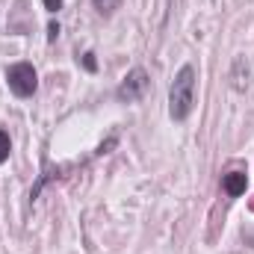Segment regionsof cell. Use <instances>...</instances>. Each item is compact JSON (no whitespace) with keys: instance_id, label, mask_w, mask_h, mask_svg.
Segmentation results:
<instances>
[{"instance_id":"4","label":"cell","mask_w":254,"mask_h":254,"mask_svg":"<svg viewBox=\"0 0 254 254\" xmlns=\"http://www.w3.org/2000/svg\"><path fill=\"white\" fill-rule=\"evenodd\" d=\"M249 187V178H246V172H228L225 178H222V190L228 192L231 198H240L243 192Z\"/></svg>"},{"instance_id":"8","label":"cell","mask_w":254,"mask_h":254,"mask_svg":"<svg viewBox=\"0 0 254 254\" xmlns=\"http://www.w3.org/2000/svg\"><path fill=\"white\" fill-rule=\"evenodd\" d=\"M42 3H45L48 12H60V9H63V0H42Z\"/></svg>"},{"instance_id":"1","label":"cell","mask_w":254,"mask_h":254,"mask_svg":"<svg viewBox=\"0 0 254 254\" xmlns=\"http://www.w3.org/2000/svg\"><path fill=\"white\" fill-rule=\"evenodd\" d=\"M195 107V68L184 65L175 80H172V89H169V116L175 122H187Z\"/></svg>"},{"instance_id":"9","label":"cell","mask_w":254,"mask_h":254,"mask_svg":"<svg viewBox=\"0 0 254 254\" xmlns=\"http://www.w3.org/2000/svg\"><path fill=\"white\" fill-rule=\"evenodd\" d=\"M57 36H60V24H51V27H48V39H51V42H54V39H57Z\"/></svg>"},{"instance_id":"2","label":"cell","mask_w":254,"mask_h":254,"mask_svg":"<svg viewBox=\"0 0 254 254\" xmlns=\"http://www.w3.org/2000/svg\"><path fill=\"white\" fill-rule=\"evenodd\" d=\"M6 83L15 98H33L39 89V74L30 63H15L6 68Z\"/></svg>"},{"instance_id":"7","label":"cell","mask_w":254,"mask_h":254,"mask_svg":"<svg viewBox=\"0 0 254 254\" xmlns=\"http://www.w3.org/2000/svg\"><path fill=\"white\" fill-rule=\"evenodd\" d=\"M83 65H86V71H98V63H95V54L92 51L83 54Z\"/></svg>"},{"instance_id":"5","label":"cell","mask_w":254,"mask_h":254,"mask_svg":"<svg viewBox=\"0 0 254 254\" xmlns=\"http://www.w3.org/2000/svg\"><path fill=\"white\" fill-rule=\"evenodd\" d=\"M9 154H12V139H9V133L0 127V166L9 160Z\"/></svg>"},{"instance_id":"3","label":"cell","mask_w":254,"mask_h":254,"mask_svg":"<svg viewBox=\"0 0 254 254\" xmlns=\"http://www.w3.org/2000/svg\"><path fill=\"white\" fill-rule=\"evenodd\" d=\"M148 71L145 68H133V71H127V77L122 80V86L116 89V98L122 101V104H133V101H139L145 92H148Z\"/></svg>"},{"instance_id":"6","label":"cell","mask_w":254,"mask_h":254,"mask_svg":"<svg viewBox=\"0 0 254 254\" xmlns=\"http://www.w3.org/2000/svg\"><path fill=\"white\" fill-rule=\"evenodd\" d=\"M92 3H95V9H98V12H107V15H110L113 9H119V3H122V0H92Z\"/></svg>"}]
</instances>
